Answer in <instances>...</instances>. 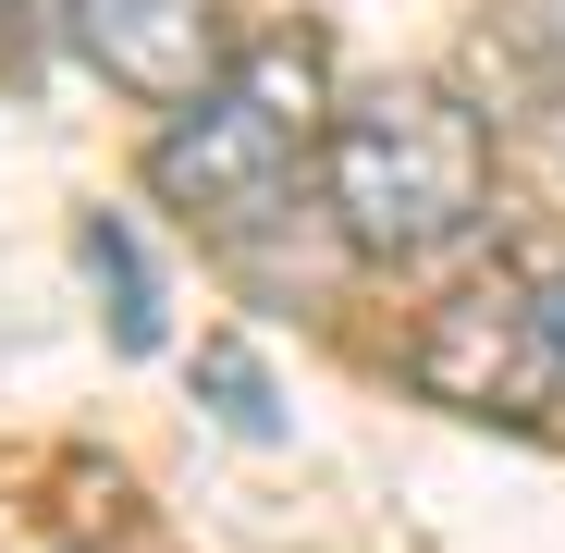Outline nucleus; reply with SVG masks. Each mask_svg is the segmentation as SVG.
I'll list each match as a JSON object with an SVG mask.
<instances>
[{
	"mask_svg": "<svg viewBox=\"0 0 565 553\" xmlns=\"http://www.w3.org/2000/svg\"><path fill=\"white\" fill-rule=\"evenodd\" d=\"M0 50H13V0H0Z\"/></svg>",
	"mask_w": 565,
	"mask_h": 553,
	"instance_id": "8",
	"label": "nucleus"
},
{
	"mask_svg": "<svg viewBox=\"0 0 565 553\" xmlns=\"http://www.w3.org/2000/svg\"><path fill=\"white\" fill-rule=\"evenodd\" d=\"M198 382L222 394V418H234L246 443H270V430H282V406H270V369H258L246 344H210V357H198Z\"/></svg>",
	"mask_w": 565,
	"mask_h": 553,
	"instance_id": "6",
	"label": "nucleus"
},
{
	"mask_svg": "<svg viewBox=\"0 0 565 553\" xmlns=\"http://www.w3.org/2000/svg\"><path fill=\"white\" fill-rule=\"evenodd\" d=\"M320 172H332V222H344L356 258H443L492 210V124L455 86L394 74V86L332 111Z\"/></svg>",
	"mask_w": 565,
	"mask_h": 553,
	"instance_id": "1",
	"label": "nucleus"
},
{
	"mask_svg": "<svg viewBox=\"0 0 565 553\" xmlns=\"http://www.w3.org/2000/svg\"><path fill=\"white\" fill-rule=\"evenodd\" d=\"M406 382L443 394V406H467V418H541V406H565L553 394L541 284H480V296L430 308V332L406 344Z\"/></svg>",
	"mask_w": 565,
	"mask_h": 553,
	"instance_id": "3",
	"label": "nucleus"
},
{
	"mask_svg": "<svg viewBox=\"0 0 565 553\" xmlns=\"http://www.w3.org/2000/svg\"><path fill=\"white\" fill-rule=\"evenodd\" d=\"M86 270L111 284V332H124V357H148V344H160V284H148L136 234H124V222H86Z\"/></svg>",
	"mask_w": 565,
	"mask_h": 553,
	"instance_id": "5",
	"label": "nucleus"
},
{
	"mask_svg": "<svg viewBox=\"0 0 565 553\" xmlns=\"http://www.w3.org/2000/svg\"><path fill=\"white\" fill-rule=\"evenodd\" d=\"M62 25H74V50L99 62L124 99H148V111H184V99L234 62V38H222L210 0H74Z\"/></svg>",
	"mask_w": 565,
	"mask_h": 553,
	"instance_id": "4",
	"label": "nucleus"
},
{
	"mask_svg": "<svg viewBox=\"0 0 565 553\" xmlns=\"http://www.w3.org/2000/svg\"><path fill=\"white\" fill-rule=\"evenodd\" d=\"M320 136H332V50H320L308 25H282V38L234 50L198 99L160 124L148 198L184 210V222H210V234H234V222H258L282 184H296V160H308Z\"/></svg>",
	"mask_w": 565,
	"mask_h": 553,
	"instance_id": "2",
	"label": "nucleus"
},
{
	"mask_svg": "<svg viewBox=\"0 0 565 553\" xmlns=\"http://www.w3.org/2000/svg\"><path fill=\"white\" fill-rule=\"evenodd\" d=\"M541 332H553V394H565V270L541 284Z\"/></svg>",
	"mask_w": 565,
	"mask_h": 553,
	"instance_id": "7",
	"label": "nucleus"
}]
</instances>
